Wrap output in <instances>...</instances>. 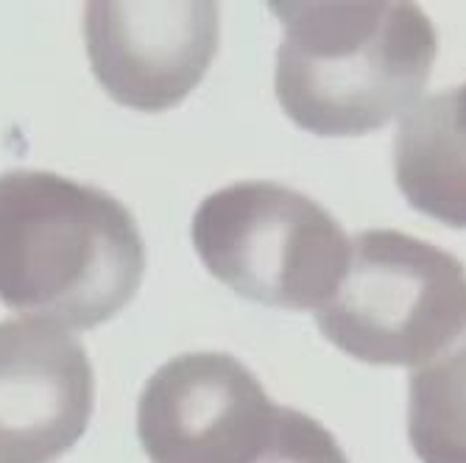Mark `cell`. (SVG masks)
Listing matches in <instances>:
<instances>
[{
    "label": "cell",
    "instance_id": "6da1fadb",
    "mask_svg": "<svg viewBox=\"0 0 466 463\" xmlns=\"http://www.w3.org/2000/svg\"><path fill=\"white\" fill-rule=\"evenodd\" d=\"M146 243L112 193L54 171L0 174V305L96 329L135 299Z\"/></svg>",
    "mask_w": 466,
    "mask_h": 463
},
{
    "label": "cell",
    "instance_id": "7a4b0ae2",
    "mask_svg": "<svg viewBox=\"0 0 466 463\" xmlns=\"http://www.w3.org/2000/svg\"><path fill=\"white\" fill-rule=\"evenodd\" d=\"M282 23L274 93L299 129L363 137L405 115L439 54L431 17L408 0H274Z\"/></svg>",
    "mask_w": 466,
    "mask_h": 463
},
{
    "label": "cell",
    "instance_id": "3957f363",
    "mask_svg": "<svg viewBox=\"0 0 466 463\" xmlns=\"http://www.w3.org/2000/svg\"><path fill=\"white\" fill-rule=\"evenodd\" d=\"M316 324L360 363L419 368L466 327V268L413 235L360 232L335 293L316 307Z\"/></svg>",
    "mask_w": 466,
    "mask_h": 463
},
{
    "label": "cell",
    "instance_id": "277c9868",
    "mask_svg": "<svg viewBox=\"0 0 466 463\" xmlns=\"http://www.w3.org/2000/svg\"><path fill=\"white\" fill-rule=\"evenodd\" d=\"M190 232L216 279L243 299L285 310L321 307L352 248L335 216L279 182H235L209 193Z\"/></svg>",
    "mask_w": 466,
    "mask_h": 463
},
{
    "label": "cell",
    "instance_id": "5b68a950",
    "mask_svg": "<svg viewBox=\"0 0 466 463\" xmlns=\"http://www.w3.org/2000/svg\"><path fill=\"white\" fill-rule=\"evenodd\" d=\"M277 410L238 357L185 352L146 383L137 438L151 463H251L271 436Z\"/></svg>",
    "mask_w": 466,
    "mask_h": 463
},
{
    "label": "cell",
    "instance_id": "8992f818",
    "mask_svg": "<svg viewBox=\"0 0 466 463\" xmlns=\"http://www.w3.org/2000/svg\"><path fill=\"white\" fill-rule=\"evenodd\" d=\"M90 67L129 109L182 104L218 54V6L209 0H93L84 6Z\"/></svg>",
    "mask_w": 466,
    "mask_h": 463
},
{
    "label": "cell",
    "instance_id": "52a82bcc",
    "mask_svg": "<svg viewBox=\"0 0 466 463\" xmlns=\"http://www.w3.org/2000/svg\"><path fill=\"white\" fill-rule=\"evenodd\" d=\"M93 408V366L70 329L0 321V463L59 460L87 433Z\"/></svg>",
    "mask_w": 466,
    "mask_h": 463
},
{
    "label": "cell",
    "instance_id": "ba28073f",
    "mask_svg": "<svg viewBox=\"0 0 466 463\" xmlns=\"http://www.w3.org/2000/svg\"><path fill=\"white\" fill-rule=\"evenodd\" d=\"M394 174L400 193L421 216L466 229V81L416 101L400 117Z\"/></svg>",
    "mask_w": 466,
    "mask_h": 463
},
{
    "label": "cell",
    "instance_id": "9c48e42d",
    "mask_svg": "<svg viewBox=\"0 0 466 463\" xmlns=\"http://www.w3.org/2000/svg\"><path fill=\"white\" fill-rule=\"evenodd\" d=\"M408 438L421 463H466V327L410 371Z\"/></svg>",
    "mask_w": 466,
    "mask_h": 463
},
{
    "label": "cell",
    "instance_id": "30bf717a",
    "mask_svg": "<svg viewBox=\"0 0 466 463\" xmlns=\"http://www.w3.org/2000/svg\"><path fill=\"white\" fill-rule=\"evenodd\" d=\"M251 463H350V458L313 416L279 408L268 441Z\"/></svg>",
    "mask_w": 466,
    "mask_h": 463
}]
</instances>
